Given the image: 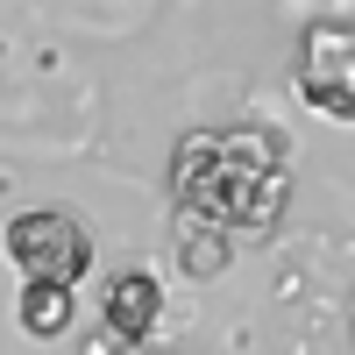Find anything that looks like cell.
Masks as SVG:
<instances>
[{
  "label": "cell",
  "mask_w": 355,
  "mask_h": 355,
  "mask_svg": "<svg viewBox=\"0 0 355 355\" xmlns=\"http://www.w3.org/2000/svg\"><path fill=\"white\" fill-rule=\"evenodd\" d=\"M171 199L178 214L220 227L227 242H270L284 206H291V171H284V135L263 121L234 128H192L171 150Z\"/></svg>",
  "instance_id": "6da1fadb"
},
{
  "label": "cell",
  "mask_w": 355,
  "mask_h": 355,
  "mask_svg": "<svg viewBox=\"0 0 355 355\" xmlns=\"http://www.w3.org/2000/svg\"><path fill=\"white\" fill-rule=\"evenodd\" d=\"M0 249H8L15 277L21 284H57V291H78L85 270H93V227L64 206H28L0 227Z\"/></svg>",
  "instance_id": "7a4b0ae2"
},
{
  "label": "cell",
  "mask_w": 355,
  "mask_h": 355,
  "mask_svg": "<svg viewBox=\"0 0 355 355\" xmlns=\"http://www.w3.org/2000/svg\"><path fill=\"white\" fill-rule=\"evenodd\" d=\"M299 100L327 121L355 128V28L348 21H320L299 43Z\"/></svg>",
  "instance_id": "3957f363"
},
{
  "label": "cell",
  "mask_w": 355,
  "mask_h": 355,
  "mask_svg": "<svg viewBox=\"0 0 355 355\" xmlns=\"http://www.w3.org/2000/svg\"><path fill=\"white\" fill-rule=\"evenodd\" d=\"M100 320H107L114 341H150L157 320H164V284H157V270L121 263V270L100 284Z\"/></svg>",
  "instance_id": "277c9868"
},
{
  "label": "cell",
  "mask_w": 355,
  "mask_h": 355,
  "mask_svg": "<svg viewBox=\"0 0 355 355\" xmlns=\"http://www.w3.org/2000/svg\"><path fill=\"white\" fill-rule=\"evenodd\" d=\"M227 256H234V242H227L220 227L178 214V227H171V263H178V277H185V284H214V277L227 270Z\"/></svg>",
  "instance_id": "5b68a950"
},
{
  "label": "cell",
  "mask_w": 355,
  "mask_h": 355,
  "mask_svg": "<svg viewBox=\"0 0 355 355\" xmlns=\"http://www.w3.org/2000/svg\"><path fill=\"white\" fill-rule=\"evenodd\" d=\"M21 334L28 341H57V334H71V320H78V291H57V284H21Z\"/></svg>",
  "instance_id": "8992f818"
},
{
  "label": "cell",
  "mask_w": 355,
  "mask_h": 355,
  "mask_svg": "<svg viewBox=\"0 0 355 355\" xmlns=\"http://www.w3.org/2000/svg\"><path fill=\"white\" fill-rule=\"evenodd\" d=\"M100 355H128V348H100Z\"/></svg>",
  "instance_id": "52a82bcc"
}]
</instances>
